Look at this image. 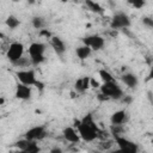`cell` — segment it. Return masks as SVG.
I'll return each instance as SVG.
<instances>
[{"label": "cell", "instance_id": "1", "mask_svg": "<svg viewBox=\"0 0 153 153\" xmlns=\"http://www.w3.org/2000/svg\"><path fill=\"white\" fill-rule=\"evenodd\" d=\"M76 131L80 136V139H82L84 141L91 142L96 139H98V133H99V128L96 124L92 114H87L85 115L80 121L76 122Z\"/></svg>", "mask_w": 153, "mask_h": 153}, {"label": "cell", "instance_id": "2", "mask_svg": "<svg viewBox=\"0 0 153 153\" xmlns=\"http://www.w3.org/2000/svg\"><path fill=\"white\" fill-rule=\"evenodd\" d=\"M100 93L106 96L109 99H121L123 97V91L116 84V81L103 82V85L100 86Z\"/></svg>", "mask_w": 153, "mask_h": 153}, {"label": "cell", "instance_id": "3", "mask_svg": "<svg viewBox=\"0 0 153 153\" xmlns=\"http://www.w3.org/2000/svg\"><path fill=\"white\" fill-rule=\"evenodd\" d=\"M114 141L117 143L118 149L122 153H139V146L124 136H114Z\"/></svg>", "mask_w": 153, "mask_h": 153}, {"label": "cell", "instance_id": "4", "mask_svg": "<svg viewBox=\"0 0 153 153\" xmlns=\"http://www.w3.org/2000/svg\"><path fill=\"white\" fill-rule=\"evenodd\" d=\"M130 26V19L127 13L124 12H117L114 14L111 22H110V27L112 30H120V29H126Z\"/></svg>", "mask_w": 153, "mask_h": 153}, {"label": "cell", "instance_id": "5", "mask_svg": "<svg viewBox=\"0 0 153 153\" xmlns=\"http://www.w3.org/2000/svg\"><path fill=\"white\" fill-rule=\"evenodd\" d=\"M16 75L19 80L20 84L26 85V86H36L37 84V79H36V73L33 69H24V71H18L16 72Z\"/></svg>", "mask_w": 153, "mask_h": 153}, {"label": "cell", "instance_id": "6", "mask_svg": "<svg viewBox=\"0 0 153 153\" xmlns=\"http://www.w3.org/2000/svg\"><path fill=\"white\" fill-rule=\"evenodd\" d=\"M23 54H24V45L19 42H13L10 44L6 56L12 63H16L19 59L23 57Z\"/></svg>", "mask_w": 153, "mask_h": 153}, {"label": "cell", "instance_id": "7", "mask_svg": "<svg viewBox=\"0 0 153 153\" xmlns=\"http://www.w3.org/2000/svg\"><path fill=\"white\" fill-rule=\"evenodd\" d=\"M82 43L91 50H100L104 47V38L99 35H90L82 38Z\"/></svg>", "mask_w": 153, "mask_h": 153}, {"label": "cell", "instance_id": "8", "mask_svg": "<svg viewBox=\"0 0 153 153\" xmlns=\"http://www.w3.org/2000/svg\"><path fill=\"white\" fill-rule=\"evenodd\" d=\"M45 136H47V130H45L44 126H36V127L30 128L25 133L24 139L30 140V141H38V140L44 139Z\"/></svg>", "mask_w": 153, "mask_h": 153}, {"label": "cell", "instance_id": "9", "mask_svg": "<svg viewBox=\"0 0 153 153\" xmlns=\"http://www.w3.org/2000/svg\"><path fill=\"white\" fill-rule=\"evenodd\" d=\"M44 51H45V44L41 43V42H33L29 47L30 59L38 57V56H44Z\"/></svg>", "mask_w": 153, "mask_h": 153}, {"label": "cell", "instance_id": "10", "mask_svg": "<svg viewBox=\"0 0 153 153\" xmlns=\"http://www.w3.org/2000/svg\"><path fill=\"white\" fill-rule=\"evenodd\" d=\"M31 94H32V90L30 86H26V85H23V84H18L17 87H16V97L18 99H22V100H27L31 98Z\"/></svg>", "mask_w": 153, "mask_h": 153}, {"label": "cell", "instance_id": "11", "mask_svg": "<svg viewBox=\"0 0 153 153\" xmlns=\"http://www.w3.org/2000/svg\"><path fill=\"white\" fill-rule=\"evenodd\" d=\"M128 121V114L126 110H118L115 111L111 117H110V122L112 126H122Z\"/></svg>", "mask_w": 153, "mask_h": 153}, {"label": "cell", "instance_id": "12", "mask_svg": "<svg viewBox=\"0 0 153 153\" xmlns=\"http://www.w3.org/2000/svg\"><path fill=\"white\" fill-rule=\"evenodd\" d=\"M50 44H51V47L54 48V50H55V53H56L57 55H63V54H65V51H66V44H65V42H63L60 37H57V36H51V38H50Z\"/></svg>", "mask_w": 153, "mask_h": 153}, {"label": "cell", "instance_id": "13", "mask_svg": "<svg viewBox=\"0 0 153 153\" xmlns=\"http://www.w3.org/2000/svg\"><path fill=\"white\" fill-rule=\"evenodd\" d=\"M62 134H63V137H65L67 141L72 142V143H78V142L80 141V136H79L78 131H76L73 127H66V128L63 129Z\"/></svg>", "mask_w": 153, "mask_h": 153}, {"label": "cell", "instance_id": "14", "mask_svg": "<svg viewBox=\"0 0 153 153\" xmlns=\"http://www.w3.org/2000/svg\"><path fill=\"white\" fill-rule=\"evenodd\" d=\"M121 80L124 82V85H127L129 88H134L137 86L139 84V79L134 73H126L121 76Z\"/></svg>", "mask_w": 153, "mask_h": 153}, {"label": "cell", "instance_id": "15", "mask_svg": "<svg viewBox=\"0 0 153 153\" xmlns=\"http://www.w3.org/2000/svg\"><path fill=\"white\" fill-rule=\"evenodd\" d=\"M90 79H91L90 76H81V78H79L75 81V84H74V87H75L76 92H80V93L85 92L90 87Z\"/></svg>", "mask_w": 153, "mask_h": 153}, {"label": "cell", "instance_id": "16", "mask_svg": "<svg viewBox=\"0 0 153 153\" xmlns=\"http://www.w3.org/2000/svg\"><path fill=\"white\" fill-rule=\"evenodd\" d=\"M91 51H92V50H91L88 47H86V45H80V47L76 48L75 54H76V56H78L80 60H85V59H87V57L91 55Z\"/></svg>", "mask_w": 153, "mask_h": 153}, {"label": "cell", "instance_id": "17", "mask_svg": "<svg viewBox=\"0 0 153 153\" xmlns=\"http://www.w3.org/2000/svg\"><path fill=\"white\" fill-rule=\"evenodd\" d=\"M85 5L88 7L90 11H92V12H94V13H98V14H103V13H104V8H103L98 2L87 0V1L85 2Z\"/></svg>", "mask_w": 153, "mask_h": 153}, {"label": "cell", "instance_id": "18", "mask_svg": "<svg viewBox=\"0 0 153 153\" xmlns=\"http://www.w3.org/2000/svg\"><path fill=\"white\" fill-rule=\"evenodd\" d=\"M6 25H7L10 29L14 30V29H17V27L20 25V20H19V19H18L16 16L10 14V16L6 18Z\"/></svg>", "mask_w": 153, "mask_h": 153}, {"label": "cell", "instance_id": "19", "mask_svg": "<svg viewBox=\"0 0 153 153\" xmlns=\"http://www.w3.org/2000/svg\"><path fill=\"white\" fill-rule=\"evenodd\" d=\"M31 23H32V26H33L35 29H37V30H42V29L44 27V25H45L44 19H43L42 17H39V16H35V17H32Z\"/></svg>", "mask_w": 153, "mask_h": 153}, {"label": "cell", "instance_id": "20", "mask_svg": "<svg viewBox=\"0 0 153 153\" xmlns=\"http://www.w3.org/2000/svg\"><path fill=\"white\" fill-rule=\"evenodd\" d=\"M30 143H31V141H30V140L22 139V140L16 141V142L13 143V147L18 148V151H24V149H26V148L29 147V145H30Z\"/></svg>", "mask_w": 153, "mask_h": 153}, {"label": "cell", "instance_id": "21", "mask_svg": "<svg viewBox=\"0 0 153 153\" xmlns=\"http://www.w3.org/2000/svg\"><path fill=\"white\" fill-rule=\"evenodd\" d=\"M17 153H39V147L36 143V141H31V143L29 145V147L24 151H18Z\"/></svg>", "mask_w": 153, "mask_h": 153}, {"label": "cell", "instance_id": "22", "mask_svg": "<svg viewBox=\"0 0 153 153\" xmlns=\"http://www.w3.org/2000/svg\"><path fill=\"white\" fill-rule=\"evenodd\" d=\"M99 76L100 79L103 80V82H110V81H115L114 80V76L105 69H100L99 71Z\"/></svg>", "mask_w": 153, "mask_h": 153}, {"label": "cell", "instance_id": "23", "mask_svg": "<svg viewBox=\"0 0 153 153\" xmlns=\"http://www.w3.org/2000/svg\"><path fill=\"white\" fill-rule=\"evenodd\" d=\"M114 142H115V141H112V140H103V141L99 143V147H100L102 149H104V151H109V149L114 146Z\"/></svg>", "mask_w": 153, "mask_h": 153}, {"label": "cell", "instance_id": "24", "mask_svg": "<svg viewBox=\"0 0 153 153\" xmlns=\"http://www.w3.org/2000/svg\"><path fill=\"white\" fill-rule=\"evenodd\" d=\"M142 24L145 26H147L148 29L153 27V19L151 17H142Z\"/></svg>", "mask_w": 153, "mask_h": 153}, {"label": "cell", "instance_id": "25", "mask_svg": "<svg viewBox=\"0 0 153 153\" xmlns=\"http://www.w3.org/2000/svg\"><path fill=\"white\" fill-rule=\"evenodd\" d=\"M130 4H131L135 8H141V7H143V6H145V4H146V2H145L143 0H134V1H131Z\"/></svg>", "mask_w": 153, "mask_h": 153}, {"label": "cell", "instance_id": "26", "mask_svg": "<svg viewBox=\"0 0 153 153\" xmlns=\"http://www.w3.org/2000/svg\"><path fill=\"white\" fill-rule=\"evenodd\" d=\"M39 36H43V37H45V38H51V33H50V31L47 30V29L39 30Z\"/></svg>", "mask_w": 153, "mask_h": 153}, {"label": "cell", "instance_id": "27", "mask_svg": "<svg viewBox=\"0 0 153 153\" xmlns=\"http://www.w3.org/2000/svg\"><path fill=\"white\" fill-rule=\"evenodd\" d=\"M49 153H63V151L60 148V147H54V148H51L50 149V152Z\"/></svg>", "mask_w": 153, "mask_h": 153}, {"label": "cell", "instance_id": "28", "mask_svg": "<svg viewBox=\"0 0 153 153\" xmlns=\"http://www.w3.org/2000/svg\"><path fill=\"white\" fill-rule=\"evenodd\" d=\"M97 98H98L100 102H104V100H108V99H109V98H108L106 96H104L103 93H99V94L97 96Z\"/></svg>", "mask_w": 153, "mask_h": 153}, {"label": "cell", "instance_id": "29", "mask_svg": "<svg viewBox=\"0 0 153 153\" xmlns=\"http://www.w3.org/2000/svg\"><path fill=\"white\" fill-rule=\"evenodd\" d=\"M130 100H131V98H130V97H127V98H124V99H123V102H124V103H129Z\"/></svg>", "mask_w": 153, "mask_h": 153}, {"label": "cell", "instance_id": "30", "mask_svg": "<svg viewBox=\"0 0 153 153\" xmlns=\"http://www.w3.org/2000/svg\"><path fill=\"white\" fill-rule=\"evenodd\" d=\"M4 102H5V99H4V98H0V105L4 104Z\"/></svg>", "mask_w": 153, "mask_h": 153}, {"label": "cell", "instance_id": "31", "mask_svg": "<svg viewBox=\"0 0 153 153\" xmlns=\"http://www.w3.org/2000/svg\"><path fill=\"white\" fill-rule=\"evenodd\" d=\"M4 37H5V36H4V33H2V32H0V38H4Z\"/></svg>", "mask_w": 153, "mask_h": 153}]
</instances>
